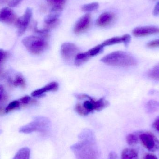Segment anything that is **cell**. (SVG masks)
Returning <instances> with one entry per match:
<instances>
[{
	"label": "cell",
	"instance_id": "obj_1",
	"mask_svg": "<svg viewBox=\"0 0 159 159\" xmlns=\"http://www.w3.org/2000/svg\"><path fill=\"white\" fill-rule=\"evenodd\" d=\"M70 149L77 159H98L100 156L96 140H80Z\"/></svg>",
	"mask_w": 159,
	"mask_h": 159
},
{
	"label": "cell",
	"instance_id": "obj_2",
	"mask_svg": "<svg viewBox=\"0 0 159 159\" xmlns=\"http://www.w3.org/2000/svg\"><path fill=\"white\" fill-rule=\"evenodd\" d=\"M101 61L107 65L118 67H131L137 64V61L133 56L121 51L110 53L103 57Z\"/></svg>",
	"mask_w": 159,
	"mask_h": 159
},
{
	"label": "cell",
	"instance_id": "obj_3",
	"mask_svg": "<svg viewBox=\"0 0 159 159\" xmlns=\"http://www.w3.org/2000/svg\"><path fill=\"white\" fill-rule=\"evenodd\" d=\"M50 127L51 122L48 118L36 117L32 121L21 127L19 129V132L27 134L34 132L45 133L49 130Z\"/></svg>",
	"mask_w": 159,
	"mask_h": 159
},
{
	"label": "cell",
	"instance_id": "obj_4",
	"mask_svg": "<svg viewBox=\"0 0 159 159\" xmlns=\"http://www.w3.org/2000/svg\"><path fill=\"white\" fill-rule=\"evenodd\" d=\"M22 43L27 50L34 55L41 54L48 47V44L45 39L38 36H27L23 39Z\"/></svg>",
	"mask_w": 159,
	"mask_h": 159
},
{
	"label": "cell",
	"instance_id": "obj_5",
	"mask_svg": "<svg viewBox=\"0 0 159 159\" xmlns=\"http://www.w3.org/2000/svg\"><path fill=\"white\" fill-rule=\"evenodd\" d=\"M139 141L148 151L151 153L159 151V140L150 132H139Z\"/></svg>",
	"mask_w": 159,
	"mask_h": 159
},
{
	"label": "cell",
	"instance_id": "obj_6",
	"mask_svg": "<svg viewBox=\"0 0 159 159\" xmlns=\"http://www.w3.org/2000/svg\"><path fill=\"white\" fill-rule=\"evenodd\" d=\"M87 99L88 100L85 101L82 105L88 114L94 110L101 111L109 105L108 102L104 98H101L99 100L95 101L89 96Z\"/></svg>",
	"mask_w": 159,
	"mask_h": 159
},
{
	"label": "cell",
	"instance_id": "obj_7",
	"mask_svg": "<svg viewBox=\"0 0 159 159\" xmlns=\"http://www.w3.org/2000/svg\"><path fill=\"white\" fill-rule=\"evenodd\" d=\"M32 16V10L30 7L26 9L23 16L18 18L16 22L18 29V35L21 36L27 30Z\"/></svg>",
	"mask_w": 159,
	"mask_h": 159
},
{
	"label": "cell",
	"instance_id": "obj_8",
	"mask_svg": "<svg viewBox=\"0 0 159 159\" xmlns=\"http://www.w3.org/2000/svg\"><path fill=\"white\" fill-rule=\"evenodd\" d=\"M62 7H53L50 14L46 16L44 19L46 25V29L49 30L57 26L59 23L58 18L60 16Z\"/></svg>",
	"mask_w": 159,
	"mask_h": 159
},
{
	"label": "cell",
	"instance_id": "obj_9",
	"mask_svg": "<svg viewBox=\"0 0 159 159\" xmlns=\"http://www.w3.org/2000/svg\"><path fill=\"white\" fill-rule=\"evenodd\" d=\"M78 52V48L74 44L66 43L61 46V56L65 60H70L73 58L76 57Z\"/></svg>",
	"mask_w": 159,
	"mask_h": 159
},
{
	"label": "cell",
	"instance_id": "obj_10",
	"mask_svg": "<svg viewBox=\"0 0 159 159\" xmlns=\"http://www.w3.org/2000/svg\"><path fill=\"white\" fill-rule=\"evenodd\" d=\"M159 33V28L154 26L137 27L134 29L132 34L136 37H143Z\"/></svg>",
	"mask_w": 159,
	"mask_h": 159
},
{
	"label": "cell",
	"instance_id": "obj_11",
	"mask_svg": "<svg viewBox=\"0 0 159 159\" xmlns=\"http://www.w3.org/2000/svg\"><path fill=\"white\" fill-rule=\"evenodd\" d=\"M16 15L10 7H5L0 10V22L11 24L16 21Z\"/></svg>",
	"mask_w": 159,
	"mask_h": 159
},
{
	"label": "cell",
	"instance_id": "obj_12",
	"mask_svg": "<svg viewBox=\"0 0 159 159\" xmlns=\"http://www.w3.org/2000/svg\"><path fill=\"white\" fill-rule=\"evenodd\" d=\"M91 16L89 14L82 16L77 21L74 27V31L76 34H80L86 31L89 26Z\"/></svg>",
	"mask_w": 159,
	"mask_h": 159
},
{
	"label": "cell",
	"instance_id": "obj_13",
	"mask_svg": "<svg viewBox=\"0 0 159 159\" xmlns=\"http://www.w3.org/2000/svg\"><path fill=\"white\" fill-rule=\"evenodd\" d=\"M131 40V37L130 35L129 34H126L122 36L113 37V38L107 39L104 41L101 44V45L104 48L107 46L123 43L125 44V45L127 46L130 42Z\"/></svg>",
	"mask_w": 159,
	"mask_h": 159
},
{
	"label": "cell",
	"instance_id": "obj_14",
	"mask_svg": "<svg viewBox=\"0 0 159 159\" xmlns=\"http://www.w3.org/2000/svg\"><path fill=\"white\" fill-rule=\"evenodd\" d=\"M59 85L56 82H52L45 87L34 90L31 93L33 97H41L44 95L45 93L49 91H56L58 89Z\"/></svg>",
	"mask_w": 159,
	"mask_h": 159
},
{
	"label": "cell",
	"instance_id": "obj_15",
	"mask_svg": "<svg viewBox=\"0 0 159 159\" xmlns=\"http://www.w3.org/2000/svg\"><path fill=\"white\" fill-rule=\"evenodd\" d=\"M115 16L111 12H104L100 15L96 20V24L99 27H104L108 26L113 21Z\"/></svg>",
	"mask_w": 159,
	"mask_h": 159
},
{
	"label": "cell",
	"instance_id": "obj_16",
	"mask_svg": "<svg viewBox=\"0 0 159 159\" xmlns=\"http://www.w3.org/2000/svg\"><path fill=\"white\" fill-rule=\"evenodd\" d=\"M120 159H140L139 153L133 148H125L121 152Z\"/></svg>",
	"mask_w": 159,
	"mask_h": 159
},
{
	"label": "cell",
	"instance_id": "obj_17",
	"mask_svg": "<svg viewBox=\"0 0 159 159\" xmlns=\"http://www.w3.org/2000/svg\"><path fill=\"white\" fill-rule=\"evenodd\" d=\"M79 140H96L95 134L89 129H84L78 135Z\"/></svg>",
	"mask_w": 159,
	"mask_h": 159
},
{
	"label": "cell",
	"instance_id": "obj_18",
	"mask_svg": "<svg viewBox=\"0 0 159 159\" xmlns=\"http://www.w3.org/2000/svg\"><path fill=\"white\" fill-rule=\"evenodd\" d=\"M30 154L29 148H22L17 152L13 159H30Z\"/></svg>",
	"mask_w": 159,
	"mask_h": 159
},
{
	"label": "cell",
	"instance_id": "obj_19",
	"mask_svg": "<svg viewBox=\"0 0 159 159\" xmlns=\"http://www.w3.org/2000/svg\"><path fill=\"white\" fill-rule=\"evenodd\" d=\"M126 141L127 144L130 146L136 145L140 142L139 132H133L129 134L126 136Z\"/></svg>",
	"mask_w": 159,
	"mask_h": 159
},
{
	"label": "cell",
	"instance_id": "obj_20",
	"mask_svg": "<svg viewBox=\"0 0 159 159\" xmlns=\"http://www.w3.org/2000/svg\"><path fill=\"white\" fill-rule=\"evenodd\" d=\"M90 57L88 51L84 53H79L76 55L75 57V65L80 66L87 61Z\"/></svg>",
	"mask_w": 159,
	"mask_h": 159
},
{
	"label": "cell",
	"instance_id": "obj_21",
	"mask_svg": "<svg viewBox=\"0 0 159 159\" xmlns=\"http://www.w3.org/2000/svg\"><path fill=\"white\" fill-rule=\"evenodd\" d=\"M146 108L149 113L159 111V101L150 100L147 103Z\"/></svg>",
	"mask_w": 159,
	"mask_h": 159
},
{
	"label": "cell",
	"instance_id": "obj_22",
	"mask_svg": "<svg viewBox=\"0 0 159 159\" xmlns=\"http://www.w3.org/2000/svg\"><path fill=\"white\" fill-rule=\"evenodd\" d=\"M148 76L151 79L159 80V63L149 70Z\"/></svg>",
	"mask_w": 159,
	"mask_h": 159
},
{
	"label": "cell",
	"instance_id": "obj_23",
	"mask_svg": "<svg viewBox=\"0 0 159 159\" xmlns=\"http://www.w3.org/2000/svg\"><path fill=\"white\" fill-rule=\"evenodd\" d=\"M99 7V4L97 2H93L91 3L84 5L81 7L82 11L85 12H90L96 10Z\"/></svg>",
	"mask_w": 159,
	"mask_h": 159
},
{
	"label": "cell",
	"instance_id": "obj_24",
	"mask_svg": "<svg viewBox=\"0 0 159 159\" xmlns=\"http://www.w3.org/2000/svg\"><path fill=\"white\" fill-rule=\"evenodd\" d=\"M13 83L14 86L16 87L20 86L21 87H25L26 85L25 79L20 74L16 75Z\"/></svg>",
	"mask_w": 159,
	"mask_h": 159
},
{
	"label": "cell",
	"instance_id": "obj_25",
	"mask_svg": "<svg viewBox=\"0 0 159 159\" xmlns=\"http://www.w3.org/2000/svg\"><path fill=\"white\" fill-rule=\"evenodd\" d=\"M103 49V47L101 45V44H100L99 45L96 46L92 49H90L88 51V52L91 57L100 54L102 51Z\"/></svg>",
	"mask_w": 159,
	"mask_h": 159
},
{
	"label": "cell",
	"instance_id": "obj_26",
	"mask_svg": "<svg viewBox=\"0 0 159 159\" xmlns=\"http://www.w3.org/2000/svg\"><path fill=\"white\" fill-rule=\"evenodd\" d=\"M20 103L19 101H14L8 105L5 109V112L8 113L9 111L19 107Z\"/></svg>",
	"mask_w": 159,
	"mask_h": 159
},
{
	"label": "cell",
	"instance_id": "obj_27",
	"mask_svg": "<svg viewBox=\"0 0 159 159\" xmlns=\"http://www.w3.org/2000/svg\"><path fill=\"white\" fill-rule=\"evenodd\" d=\"M34 30L35 33L41 35L43 38H47L48 36L49 30L46 28L43 30H39L36 27V25H35L34 27Z\"/></svg>",
	"mask_w": 159,
	"mask_h": 159
},
{
	"label": "cell",
	"instance_id": "obj_28",
	"mask_svg": "<svg viewBox=\"0 0 159 159\" xmlns=\"http://www.w3.org/2000/svg\"><path fill=\"white\" fill-rule=\"evenodd\" d=\"M75 110L76 112L80 116H86L89 115L81 104L78 103L76 105L75 107Z\"/></svg>",
	"mask_w": 159,
	"mask_h": 159
},
{
	"label": "cell",
	"instance_id": "obj_29",
	"mask_svg": "<svg viewBox=\"0 0 159 159\" xmlns=\"http://www.w3.org/2000/svg\"><path fill=\"white\" fill-rule=\"evenodd\" d=\"M53 7H62L66 0H48Z\"/></svg>",
	"mask_w": 159,
	"mask_h": 159
},
{
	"label": "cell",
	"instance_id": "obj_30",
	"mask_svg": "<svg viewBox=\"0 0 159 159\" xmlns=\"http://www.w3.org/2000/svg\"><path fill=\"white\" fill-rule=\"evenodd\" d=\"M20 104L27 105L29 104L31 101V98L28 95L24 96L19 100Z\"/></svg>",
	"mask_w": 159,
	"mask_h": 159
},
{
	"label": "cell",
	"instance_id": "obj_31",
	"mask_svg": "<svg viewBox=\"0 0 159 159\" xmlns=\"http://www.w3.org/2000/svg\"><path fill=\"white\" fill-rule=\"evenodd\" d=\"M148 47L150 48H159V39L153 40L149 42L147 45Z\"/></svg>",
	"mask_w": 159,
	"mask_h": 159
},
{
	"label": "cell",
	"instance_id": "obj_32",
	"mask_svg": "<svg viewBox=\"0 0 159 159\" xmlns=\"http://www.w3.org/2000/svg\"><path fill=\"white\" fill-rule=\"evenodd\" d=\"M143 159H159L158 157L153 153L149 152L144 155Z\"/></svg>",
	"mask_w": 159,
	"mask_h": 159
},
{
	"label": "cell",
	"instance_id": "obj_33",
	"mask_svg": "<svg viewBox=\"0 0 159 159\" xmlns=\"http://www.w3.org/2000/svg\"><path fill=\"white\" fill-rule=\"evenodd\" d=\"M23 0H10L8 3V5L10 7H15L17 6Z\"/></svg>",
	"mask_w": 159,
	"mask_h": 159
},
{
	"label": "cell",
	"instance_id": "obj_34",
	"mask_svg": "<svg viewBox=\"0 0 159 159\" xmlns=\"http://www.w3.org/2000/svg\"><path fill=\"white\" fill-rule=\"evenodd\" d=\"M153 126L155 129L159 134V117L155 120V121L153 122Z\"/></svg>",
	"mask_w": 159,
	"mask_h": 159
},
{
	"label": "cell",
	"instance_id": "obj_35",
	"mask_svg": "<svg viewBox=\"0 0 159 159\" xmlns=\"http://www.w3.org/2000/svg\"><path fill=\"white\" fill-rule=\"evenodd\" d=\"M153 14L155 16H157L159 15V1L155 5Z\"/></svg>",
	"mask_w": 159,
	"mask_h": 159
},
{
	"label": "cell",
	"instance_id": "obj_36",
	"mask_svg": "<svg viewBox=\"0 0 159 159\" xmlns=\"http://www.w3.org/2000/svg\"><path fill=\"white\" fill-rule=\"evenodd\" d=\"M118 156L116 153L115 152H110L108 155V158L109 159H117Z\"/></svg>",
	"mask_w": 159,
	"mask_h": 159
},
{
	"label": "cell",
	"instance_id": "obj_37",
	"mask_svg": "<svg viewBox=\"0 0 159 159\" xmlns=\"http://www.w3.org/2000/svg\"><path fill=\"white\" fill-rule=\"evenodd\" d=\"M6 55V54L4 51L2 50H0V63L2 61L4 58L5 57Z\"/></svg>",
	"mask_w": 159,
	"mask_h": 159
},
{
	"label": "cell",
	"instance_id": "obj_38",
	"mask_svg": "<svg viewBox=\"0 0 159 159\" xmlns=\"http://www.w3.org/2000/svg\"><path fill=\"white\" fill-rule=\"evenodd\" d=\"M2 94H1V93H0V100H1V99H2Z\"/></svg>",
	"mask_w": 159,
	"mask_h": 159
},
{
	"label": "cell",
	"instance_id": "obj_39",
	"mask_svg": "<svg viewBox=\"0 0 159 159\" xmlns=\"http://www.w3.org/2000/svg\"><path fill=\"white\" fill-rule=\"evenodd\" d=\"M2 133V130L0 129V134H1Z\"/></svg>",
	"mask_w": 159,
	"mask_h": 159
},
{
	"label": "cell",
	"instance_id": "obj_40",
	"mask_svg": "<svg viewBox=\"0 0 159 159\" xmlns=\"http://www.w3.org/2000/svg\"><path fill=\"white\" fill-rule=\"evenodd\" d=\"M1 110H2V109H1V108H0V111H1ZM0 112H1V111H0Z\"/></svg>",
	"mask_w": 159,
	"mask_h": 159
},
{
	"label": "cell",
	"instance_id": "obj_41",
	"mask_svg": "<svg viewBox=\"0 0 159 159\" xmlns=\"http://www.w3.org/2000/svg\"><path fill=\"white\" fill-rule=\"evenodd\" d=\"M154 1H156V0H154Z\"/></svg>",
	"mask_w": 159,
	"mask_h": 159
}]
</instances>
